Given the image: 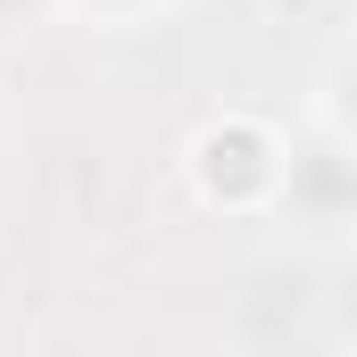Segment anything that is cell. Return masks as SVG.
Returning a JSON list of instances; mask_svg holds the SVG:
<instances>
[{
	"label": "cell",
	"instance_id": "obj_1",
	"mask_svg": "<svg viewBox=\"0 0 357 357\" xmlns=\"http://www.w3.org/2000/svg\"><path fill=\"white\" fill-rule=\"evenodd\" d=\"M183 175L199 191V208H216V216H266L274 199H282L291 158H282V133H274L266 116L225 108V116H208L183 142Z\"/></svg>",
	"mask_w": 357,
	"mask_h": 357
}]
</instances>
